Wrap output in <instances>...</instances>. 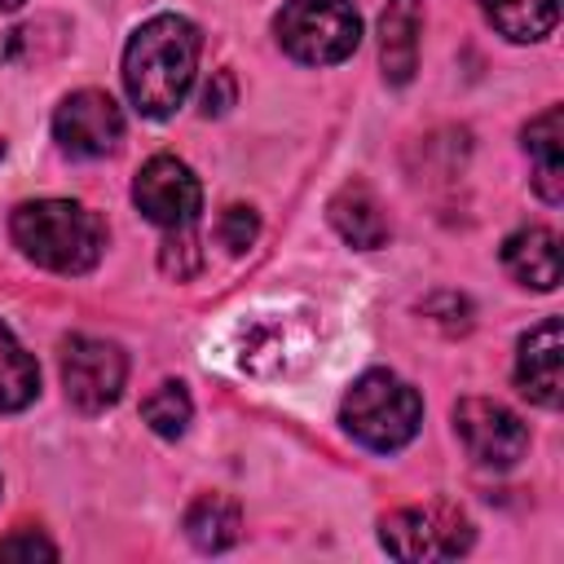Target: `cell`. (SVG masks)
Masks as SVG:
<instances>
[{
	"mask_svg": "<svg viewBox=\"0 0 564 564\" xmlns=\"http://www.w3.org/2000/svg\"><path fill=\"white\" fill-rule=\"evenodd\" d=\"M189 414H194V401H189V392H185V383H159L145 401H141V419L159 432V436H167V441H176L185 427H189Z\"/></svg>",
	"mask_w": 564,
	"mask_h": 564,
	"instance_id": "cell-18",
	"label": "cell"
},
{
	"mask_svg": "<svg viewBox=\"0 0 564 564\" xmlns=\"http://www.w3.org/2000/svg\"><path fill=\"white\" fill-rule=\"evenodd\" d=\"M123 375H128V361L115 344L93 339V335H70L62 344V388L75 410L97 414L115 405L123 392Z\"/></svg>",
	"mask_w": 564,
	"mask_h": 564,
	"instance_id": "cell-6",
	"label": "cell"
},
{
	"mask_svg": "<svg viewBox=\"0 0 564 564\" xmlns=\"http://www.w3.org/2000/svg\"><path fill=\"white\" fill-rule=\"evenodd\" d=\"M18 4H22V0H0V9H18Z\"/></svg>",
	"mask_w": 564,
	"mask_h": 564,
	"instance_id": "cell-23",
	"label": "cell"
},
{
	"mask_svg": "<svg viewBox=\"0 0 564 564\" xmlns=\"http://www.w3.org/2000/svg\"><path fill=\"white\" fill-rule=\"evenodd\" d=\"M339 419H344V427H348L366 449L392 454V449H401V445L419 432L423 401H419V392H414L405 379H397L392 370H366V375L344 392Z\"/></svg>",
	"mask_w": 564,
	"mask_h": 564,
	"instance_id": "cell-3",
	"label": "cell"
},
{
	"mask_svg": "<svg viewBox=\"0 0 564 564\" xmlns=\"http://www.w3.org/2000/svg\"><path fill=\"white\" fill-rule=\"evenodd\" d=\"M198 26L176 13H159L141 22L123 48V88L132 106L150 119H167L198 70Z\"/></svg>",
	"mask_w": 564,
	"mask_h": 564,
	"instance_id": "cell-1",
	"label": "cell"
},
{
	"mask_svg": "<svg viewBox=\"0 0 564 564\" xmlns=\"http://www.w3.org/2000/svg\"><path fill=\"white\" fill-rule=\"evenodd\" d=\"M234 106V75L216 70V79L203 88V115H225Z\"/></svg>",
	"mask_w": 564,
	"mask_h": 564,
	"instance_id": "cell-22",
	"label": "cell"
},
{
	"mask_svg": "<svg viewBox=\"0 0 564 564\" xmlns=\"http://www.w3.org/2000/svg\"><path fill=\"white\" fill-rule=\"evenodd\" d=\"M379 538L397 560H454L471 546V520L449 502H423L392 511Z\"/></svg>",
	"mask_w": 564,
	"mask_h": 564,
	"instance_id": "cell-5",
	"label": "cell"
},
{
	"mask_svg": "<svg viewBox=\"0 0 564 564\" xmlns=\"http://www.w3.org/2000/svg\"><path fill=\"white\" fill-rule=\"evenodd\" d=\"M419 31H423V4L388 0V9L379 13V62L392 84H410L419 66Z\"/></svg>",
	"mask_w": 564,
	"mask_h": 564,
	"instance_id": "cell-12",
	"label": "cell"
},
{
	"mask_svg": "<svg viewBox=\"0 0 564 564\" xmlns=\"http://www.w3.org/2000/svg\"><path fill=\"white\" fill-rule=\"evenodd\" d=\"M524 150L533 154V185L546 203L564 198V115L560 106H546L524 128Z\"/></svg>",
	"mask_w": 564,
	"mask_h": 564,
	"instance_id": "cell-14",
	"label": "cell"
},
{
	"mask_svg": "<svg viewBox=\"0 0 564 564\" xmlns=\"http://www.w3.org/2000/svg\"><path fill=\"white\" fill-rule=\"evenodd\" d=\"M40 392V366L35 357L13 339L9 326H0V414L31 405Z\"/></svg>",
	"mask_w": 564,
	"mask_h": 564,
	"instance_id": "cell-17",
	"label": "cell"
},
{
	"mask_svg": "<svg viewBox=\"0 0 564 564\" xmlns=\"http://www.w3.org/2000/svg\"><path fill=\"white\" fill-rule=\"evenodd\" d=\"M454 432L480 467H511L529 449V427L520 423V414L489 397H463L454 405Z\"/></svg>",
	"mask_w": 564,
	"mask_h": 564,
	"instance_id": "cell-8",
	"label": "cell"
},
{
	"mask_svg": "<svg viewBox=\"0 0 564 564\" xmlns=\"http://www.w3.org/2000/svg\"><path fill=\"white\" fill-rule=\"evenodd\" d=\"M198 242H194V234L189 229H172V238L163 242V256H159V264H163V273H172V278H189V273H198Z\"/></svg>",
	"mask_w": 564,
	"mask_h": 564,
	"instance_id": "cell-20",
	"label": "cell"
},
{
	"mask_svg": "<svg viewBox=\"0 0 564 564\" xmlns=\"http://www.w3.org/2000/svg\"><path fill=\"white\" fill-rule=\"evenodd\" d=\"M242 533V511L234 498L225 494H198L185 511V538L198 546V551H225L234 546Z\"/></svg>",
	"mask_w": 564,
	"mask_h": 564,
	"instance_id": "cell-15",
	"label": "cell"
},
{
	"mask_svg": "<svg viewBox=\"0 0 564 564\" xmlns=\"http://www.w3.org/2000/svg\"><path fill=\"white\" fill-rule=\"evenodd\" d=\"M516 383L529 401L555 410L560 405V322L546 317L516 348Z\"/></svg>",
	"mask_w": 564,
	"mask_h": 564,
	"instance_id": "cell-10",
	"label": "cell"
},
{
	"mask_svg": "<svg viewBox=\"0 0 564 564\" xmlns=\"http://www.w3.org/2000/svg\"><path fill=\"white\" fill-rule=\"evenodd\" d=\"M502 264L516 282L533 291H555L560 286V242L546 225H524L502 242Z\"/></svg>",
	"mask_w": 564,
	"mask_h": 564,
	"instance_id": "cell-13",
	"label": "cell"
},
{
	"mask_svg": "<svg viewBox=\"0 0 564 564\" xmlns=\"http://www.w3.org/2000/svg\"><path fill=\"white\" fill-rule=\"evenodd\" d=\"M53 137L66 154H79V159H101L119 145L123 137V115L115 106L110 93L101 88H79L70 97H62L57 115H53Z\"/></svg>",
	"mask_w": 564,
	"mask_h": 564,
	"instance_id": "cell-9",
	"label": "cell"
},
{
	"mask_svg": "<svg viewBox=\"0 0 564 564\" xmlns=\"http://www.w3.org/2000/svg\"><path fill=\"white\" fill-rule=\"evenodd\" d=\"M273 31L278 44L304 66H335L361 44V18L348 0H286Z\"/></svg>",
	"mask_w": 564,
	"mask_h": 564,
	"instance_id": "cell-4",
	"label": "cell"
},
{
	"mask_svg": "<svg viewBox=\"0 0 564 564\" xmlns=\"http://www.w3.org/2000/svg\"><path fill=\"white\" fill-rule=\"evenodd\" d=\"M13 242L22 247L26 260L53 273H88L101 260L106 247V225L97 212L70 198H35L13 212Z\"/></svg>",
	"mask_w": 564,
	"mask_h": 564,
	"instance_id": "cell-2",
	"label": "cell"
},
{
	"mask_svg": "<svg viewBox=\"0 0 564 564\" xmlns=\"http://www.w3.org/2000/svg\"><path fill=\"white\" fill-rule=\"evenodd\" d=\"M0 154H4V141H0Z\"/></svg>",
	"mask_w": 564,
	"mask_h": 564,
	"instance_id": "cell-24",
	"label": "cell"
},
{
	"mask_svg": "<svg viewBox=\"0 0 564 564\" xmlns=\"http://www.w3.org/2000/svg\"><path fill=\"white\" fill-rule=\"evenodd\" d=\"M480 9L494 22V31L516 44L542 40L560 22V0H480Z\"/></svg>",
	"mask_w": 564,
	"mask_h": 564,
	"instance_id": "cell-16",
	"label": "cell"
},
{
	"mask_svg": "<svg viewBox=\"0 0 564 564\" xmlns=\"http://www.w3.org/2000/svg\"><path fill=\"white\" fill-rule=\"evenodd\" d=\"M330 225L339 229L344 242L361 247V251H375L388 242V216H383V203L375 198V189L366 181H344L330 198Z\"/></svg>",
	"mask_w": 564,
	"mask_h": 564,
	"instance_id": "cell-11",
	"label": "cell"
},
{
	"mask_svg": "<svg viewBox=\"0 0 564 564\" xmlns=\"http://www.w3.org/2000/svg\"><path fill=\"white\" fill-rule=\"evenodd\" d=\"M132 203L163 229H189L203 212V185L176 154H154L132 181Z\"/></svg>",
	"mask_w": 564,
	"mask_h": 564,
	"instance_id": "cell-7",
	"label": "cell"
},
{
	"mask_svg": "<svg viewBox=\"0 0 564 564\" xmlns=\"http://www.w3.org/2000/svg\"><path fill=\"white\" fill-rule=\"evenodd\" d=\"M256 234H260V220H256V212L242 207V203L225 207L220 220H216V238H220V247H229L234 256H242V251L256 242Z\"/></svg>",
	"mask_w": 564,
	"mask_h": 564,
	"instance_id": "cell-19",
	"label": "cell"
},
{
	"mask_svg": "<svg viewBox=\"0 0 564 564\" xmlns=\"http://www.w3.org/2000/svg\"><path fill=\"white\" fill-rule=\"evenodd\" d=\"M53 560L57 555V546L48 542V538H40L35 529H22V533H13V538H0V560Z\"/></svg>",
	"mask_w": 564,
	"mask_h": 564,
	"instance_id": "cell-21",
	"label": "cell"
}]
</instances>
